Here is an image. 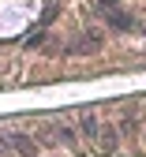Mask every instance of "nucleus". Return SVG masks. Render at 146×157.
<instances>
[{
	"mask_svg": "<svg viewBox=\"0 0 146 157\" xmlns=\"http://www.w3.org/2000/svg\"><path fill=\"white\" fill-rule=\"evenodd\" d=\"M11 142H15V150H19V153H23V157H34V153H37V150H34V146H30V142L23 139V135H15V139H11Z\"/></svg>",
	"mask_w": 146,
	"mask_h": 157,
	"instance_id": "f257e3e1",
	"label": "nucleus"
},
{
	"mask_svg": "<svg viewBox=\"0 0 146 157\" xmlns=\"http://www.w3.org/2000/svg\"><path fill=\"white\" fill-rule=\"evenodd\" d=\"M82 127H86V135H94L97 131V120H94V116H82Z\"/></svg>",
	"mask_w": 146,
	"mask_h": 157,
	"instance_id": "f03ea898",
	"label": "nucleus"
}]
</instances>
